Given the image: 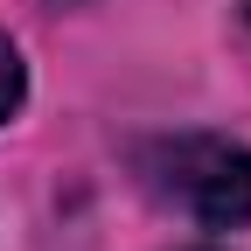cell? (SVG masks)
I'll use <instances>...</instances> for the list:
<instances>
[{
	"mask_svg": "<svg viewBox=\"0 0 251 251\" xmlns=\"http://www.w3.org/2000/svg\"><path fill=\"white\" fill-rule=\"evenodd\" d=\"M147 188L202 230H244L251 224V147L216 140V133H181L147 147Z\"/></svg>",
	"mask_w": 251,
	"mask_h": 251,
	"instance_id": "6da1fadb",
	"label": "cell"
},
{
	"mask_svg": "<svg viewBox=\"0 0 251 251\" xmlns=\"http://www.w3.org/2000/svg\"><path fill=\"white\" fill-rule=\"evenodd\" d=\"M21 98H28V63H21V49L7 35H0V126L21 112Z\"/></svg>",
	"mask_w": 251,
	"mask_h": 251,
	"instance_id": "7a4b0ae2",
	"label": "cell"
}]
</instances>
